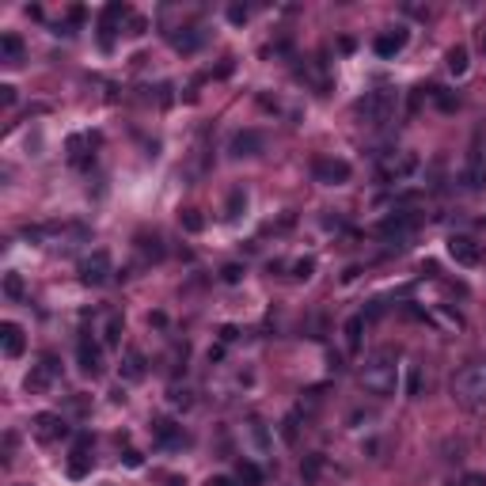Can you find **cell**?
<instances>
[{"label":"cell","instance_id":"ee69618b","mask_svg":"<svg viewBox=\"0 0 486 486\" xmlns=\"http://www.w3.org/2000/svg\"><path fill=\"white\" fill-rule=\"evenodd\" d=\"M167 486H186L183 479H175V475H171V479H167Z\"/></svg>","mask_w":486,"mask_h":486},{"label":"cell","instance_id":"1f68e13d","mask_svg":"<svg viewBox=\"0 0 486 486\" xmlns=\"http://www.w3.org/2000/svg\"><path fill=\"white\" fill-rule=\"evenodd\" d=\"M429 96L437 99V107H441V110H452L456 107V99L448 96V88H429Z\"/></svg>","mask_w":486,"mask_h":486},{"label":"cell","instance_id":"7c38bea8","mask_svg":"<svg viewBox=\"0 0 486 486\" xmlns=\"http://www.w3.org/2000/svg\"><path fill=\"white\" fill-rule=\"evenodd\" d=\"M77 361H80V372H84V376H103V350H99V346L91 342V339L80 342Z\"/></svg>","mask_w":486,"mask_h":486},{"label":"cell","instance_id":"5b68a950","mask_svg":"<svg viewBox=\"0 0 486 486\" xmlns=\"http://www.w3.org/2000/svg\"><path fill=\"white\" fill-rule=\"evenodd\" d=\"M315 183H323V186H342V183H350V164L346 160H339V156H320L315 160Z\"/></svg>","mask_w":486,"mask_h":486},{"label":"cell","instance_id":"4316f807","mask_svg":"<svg viewBox=\"0 0 486 486\" xmlns=\"http://www.w3.org/2000/svg\"><path fill=\"white\" fill-rule=\"evenodd\" d=\"M4 293L12 296V301H23V277L15 274V270H12V274H4Z\"/></svg>","mask_w":486,"mask_h":486},{"label":"cell","instance_id":"e0dca14e","mask_svg":"<svg viewBox=\"0 0 486 486\" xmlns=\"http://www.w3.org/2000/svg\"><path fill=\"white\" fill-rule=\"evenodd\" d=\"M65 433H69V426H65L58 414H39L34 418V437H39V441H58V437H65Z\"/></svg>","mask_w":486,"mask_h":486},{"label":"cell","instance_id":"7a4b0ae2","mask_svg":"<svg viewBox=\"0 0 486 486\" xmlns=\"http://www.w3.org/2000/svg\"><path fill=\"white\" fill-rule=\"evenodd\" d=\"M452 395L460 399L464 407H471V410L486 407V361L464 364V369L456 372L452 376Z\"/></svg>","mask_w":486,"mask_h":486},{"label":"cell","instance_id":"d6986e66","mask_svg":"<svg viewBox=\"0 0 486 486\" xmlns=\"http://www.w3.org/2000/svg\"><path fill=\"white\" fill-rule=\"evenodd\" d=\"M464 186H467V190H486V160H482L479 152H471V156H467Z\"/></svg>","mask_w":486,"mask_h":486},{"label":"cell","instance_id":"8d00e7d4","mask_svg":"<svg viewBox=\"0 0 486 486\" xmlns=\"http://www.w3.org/2000/svg\"><path fill=\"white\" fill-rule=\"evenodd\" d=\"M0 103H4V107H12V103H15V88H12V84H0Z\"/></svg>","mask_w":486,"mask_h":486},{"label":"cell","instance_id":"ac0fdd59","mask_svg":"<svg viewBox=\"0 0 486 486\" xmlns=\"http://www.w3.org/2000/svg\"><path fill=\"white\" fill-rule=\"evenodd\" d=\"M202 42H205V31L202 27H183V31H175L171 34V46L179 53H194V50H202Z\"/></svg>","mask_w":486,"mask_h":486},{"label":"cell","instance_id":"5bb4252c","mask_svg":"<svg viewBox=\"0 0 486 486\" xmlns=\"http://www.w3.org/2000/svg\"><path fill=\"white\" fill-rule=\"evenodd\" d=\"M407 27H395V31H384L376 42H372V50L380 53V58H395V53H403V46H407Z\"/></svg>","mask_w":486,"mask_h":486},{"label":"cell","instance_id":"74e56055","mask_svg":"<svg viewBox=\"0 0 486 486\" xmlns=\"http://www.w3.org/2000/svg\"><path fill=\"white\" fill-rule=\"evenodd\" d=\"M121 460H126V467H141V452H137V448H126Z\"/></svg>","mask_w":486,"mask_h":486},{"label":"cell","instance_id":"4fadbf2b","mask_svg":"<svg viewBox=\"0 0 486 486\" xmlns=\"http://www.w3.org/2000/svg\"><path fill=\"white\" fill-rule=\"evenodd\" d=\"M263 148H266V137L258 129H239L232 137V156H258Z\"/></svg>","mask_w":486,"mask_h":486},{"label":"cell","instance_id":"7bdbcfd3","mask_svg":"<svg viewBox=\"0 0 486 486\" xmlns=\"http://www.w3.org/2000/svg\"><path fill=\"white\" fill-rule=\"evenodd\" d=\"M205 486H236V482H232V479H224V475H217V479H209Z\"/></svg>","mask_w":486,"mask_h":486},{"label":"cell","instance_id":"8992f818","mask_svg":"<svg viewBox=\"0 0 486 486\" xmlns=\"http://www.w3.org/2000/svg\"><path fill=\"white\" fill-rule=\"evenodd\" d=\"M110 274H114V266H110L107 251H91V255L80 263V282L84 285H103Z\"/></svg>","mask_w":486,"mask_h":486},{"label":"cell","instance_id":"2e32d148","mask_svg":"<svg viewBox=\"0 0 486 486\" xmlns=\"http://www.w3.org/2000/svg\"><path fill=\"white\" fill-rule=\"evenodd\" d=\"M0 346H4V357H20L23 353V327L20 323H0Z\"/></svg>","mask_w":486,"mask_h":486},{"label":"cell","instance_id":"e575fe53","mask_svg":"<svg viewBox=\"0 0 486 486\" xmlns=\"http://www.w3.org/2000/svg\"><path fill=\"white\" fill-rule=\"evenodd\" d=\"M282 437H285L289 445L296 441V414H289V418H285V426H282Z\"/></svg>","mask_w":486,"mask_h":486},{"label":"cell","instance_id":"f1b7e54d","mask_svg":"<svg viewBox=\"0 0 486 486\" xmlns=\"http://www.w3.org/2000/svg\"><path fill=\"white\" fill-rule=\"evenodd\" d=\"M137 247H141V251H145V255H148V258H164V247H160V236H152V239H148V236H137Z\"/></svg>","mask_w":486,"mask_h":486},{"label":"cell","instance_id":"484cf974","mask_svg":"<svg viewBox=\"0 0 486 486\" xmlns=\"http://www.w3.org/2000/svg\"><path fill=\"white\" fill-rule=\"evenodd\" d=\"M179 224H183L186 232H202V228H205V221H202L198 209H183V213H179Z\"/></svg>","mask_w":486,"mask_h":486},{"label":"cell","instance_id":"44dd1931","mask_svg":"<svg viewBox=\"0 0 486 486\" xmlns=\"http://www.w3.org/2000/svg\"><path fill=\"white\" fill-rule=\"evenodd\" d=\"M118 372H121V380H141L145 376V357L137 350H126V357H121Z\"/></svg>","mask_w":486,"mask_h":486},{"label":"cell","instance_id":"9c48e42d","mask_svg":"<svg viewBox=\"0 0 486 486\" xmlns=\"http://www.w3.org/2000/svg\"><path fill=\"white\" fill-rule=\"evenodd\" d=\"M88 471H91V433H77L72 452H69V475L72 479H84Z\"/></svg>","mask_w":486,"mask_h":486},{"label":"cell","instance_id":"603a6c76","mask_svg":"<svg viewBox=\"0 0 486 486\" xmlns=\"http://www.w3.org/2000/svg\"><path fill=\"white\" fill-rule=\"evenodd\" d=\"M236 479H239V486H263V471H258V464L239 460V467H236Z\"/></svg>","mask_w":486,"mask_h":486},{"label":"cell","instance_id":"52a82bcc","mask_svg":"<svg viewBox=\"0 0 486 486\" xmlns=\"http://www.w3.org/2000/svg\"><path fill=\"white\" fill-rule=\"evenodd\" d=\"M448 255L456 266H479L482 263V247L471 236H448Z\"/></svg>","mask_w":486,"mask_h":486},{"label":"cell","instance_id":"83f0119b","mask_svg":"<svg viewBox=\"0 0 486 486\" xmlns=\"http://www.w3.org/2000/svg\"><path fill=\"white\" fill-rule=\"evenodd\" d=\"M243 209H247V194H243V190H232V198H228V213H224V217L236 221Z\"/></svg>","mask_w":486,"mask_h":486},{"label":"cell","instance_id":"30bf717a","mask_svg":"<svg viewBox=\"0 0 486 486\" xmlns=\"http://www.w3.org/2000/svg\"><path fill=\"white\" fill-rule=\"evenodd\" d=\"M58 376H61V361L53 357V353H42L39 369H34L31 376H27V391H42V388H50Z\"/></svg>","mask_w":486,"mask_h":486},{"label":"cell","instance_id":"d6a6232c","mask_svg":"<svg viewBox=\"0 0 486 486\" xmlns=\"http://www.w3.org/2000/svg\"><path fill=\"white\" fill-rule=\"evenodd\" d=\"M121 339V320L118 315H110V323H107V346H118Z\"/></svg>","mask_w":486,"mask_h":486},{"label":"cell","instance_id":"d590c367","mask_svg":"<svg viewBox=\"0 0 486 486\" xmlns=\"http://www.w3.org/2000/svg\"><path fill=\"white\" fill-rule=\"evenodd\" d=\"M247 15H251V12H247L243 4H232V8H228V20H232V23H247Z\"/></svg>","mask_w":486,"mask_h":486},{"label":"cell","instance_id":"f546056e","mask_svg":"<svg viewBox=\"0 0 486 486\" xmlns=\"http://www.w3.org/2000/svg\"><path fill=\"white\" fill-rule=\"evenodd\" d=\"M243 274H247V270H243L239 263H228V266L221 270V277H224L228 285H239V282H243Z\"/></svg>","mask_w":486,"mask_h":486},{"label":"cell","instance_id":"bcb514c9","mask_svg":"<svg viewBox=\"0 0 486 486\" xmlns=\"http://www.w3.org/2000/svg\"><path fill=\"white\" fill-rule=\"evenodd\" d=\"M20 486H23V482H20Z\"/></svg>","mask_w":486,"mask_h":486},{"label":"cell","instance_id":"7402d4cb","mask_svg":"<svg viewBox=\"0 0 486 486\" xmlns=\"http://www.w3.org/2000/svg\"><path fill=\"white\" fill-rule=\"evenodd\" d=\"M361 331H364V315H350L346 320V350L350 353L361 350Z\"/></svg>","mask_w":486,"mask_h":486},{"label":"cell","instance_id":"4dcf8cb0","mask_svg":"<svg viewBox=\"0 0 486 486\" xmlns=\"http://www.w3.org/2000/svg\"><path fill=\"white\" fill-rule=\"evenodd\" d=\"M315 274V258H301V263H293V277H301V282H308V277Z\"/></svg>","mask_w":486,"mask_h":486},{"label":"cell","instance_id":"6da1fadb","mask_svg":"<svg viewBox=\"0 0 486 486\" xmlns=\"http://www.w3.org/2000/svg\"><path fill=\"white\" fill-rule=\"evenodd\" d=\"M361 384L372 395H395L399 384V364H395V350H376L361 369Z\"/></svg>","mask_w":486,"mask_h":486},{"label":"cell","instance_id":"60d3db41","mask_svg":"<svg viewBox=\"0 0 486 486\" xmlns=\"http://www.w3.org/2000/svg\"><path fill=\"white\" fill-rule=\"evenodd\" d=\"M464 486H486V479H482V475H467Z\"/></svg>","mask_w":486,"mask_h":486},{"label":"cell","instance_id":"ffe728a7","mask_svg":"<svg viewBox=\"0 0 486 486\" xmlns=\"http://www.w3.org/2000/svg\"><path fill=\"white\" fill-rule=\"evenodd\" d=\"M0 61L4 65H20L23 61V39L20 34H0Z\"/></svg>","mask_w":486,"mask_h":486},{"label":"cell","instance_id":"f6af8a7d","mask_svg":"<svg viewBox=\"0 0 486 486\" xmlns=\"http://www.w3.org/2000/svg\"><path fill=\"white\" fill-rule=\"evenodd\" d=\"M482 50H486V34H482Z\"/></svg>","mask_w":486,"mask_h":486},{"label":"cell","instance_id":"d4e9b609","mask_svg":"<svg viewBox=\"0 0 486 486\" xmlns=\"http://www.w3.org/2000/svg\"><path fill=\"white\" fill-rule=\"evenodd\" d=\"M407 395L410 399L422 395V369H418V364H410V369H407Z\"/></svg>","mask_w":486,"mask_h":486},{"label":"cell","instance_id":"ab89813d","mask_svg":"<svg viewBox=\"0 0 486 486\" xmlns=\"http://www.w3.org/2000/svg\"><path fill=\"white\" fill-rule=\"evenodd\" d=\"M221 339H224V342H236L239 331H236V327H221Z\"/></svg>","mask_w":486,"mask_h":486},{"label":"cell","instance_id":"9a60e30c","mask_svg":"<svg viewBox=\"0 0 486 486\" xmlns=\"http://www.w3.org/2000/svg\"><path fill=\"white\" fill-rule=\"evenodd\" d=\"M152 437L160 445L167 448H175V445H183L186 437H183V426H175V418H152Z\"/></svg>","mask_w":486,"mask_h":486},{"label":"cell","instance_id":"f35d334b","mask_svg":"<svg viewBox=\"0 0 486 486\" xmlns=\"http://www.w3.org/2000/svg\"><path fill=\"white\" fill-rule=\"evenodd\" d=\"M145 20H141V15H129V34H145Z\"/></svg>","mask_w":486,"mask_h":486},{"label":"cell","instance_id":"836d02e7","mask_svg":"<svg viewBox=\"0 0 486 486\" xmlns=\"http://www.w3.org/2000/svg\"><path fill=\"white\" fill-rule=\"evenodd\" d=\"M320 467H323V460H320V456H312V460H308V464L301 467V475H304V479H308V482H312V479H315V475H320Z\"/></svg>","mask_w":486,"mask_h":486},{"label":"cell","instance_id":"ba28073f","mask_svg":"<svg viewBox=\"0 0 486 486\" xmlns=\"http://www.w3.org/2000/svg\"><path fill=\"white\" fill-rule=\"evenodd\" d=\"M96 145H99V133H72L69 137V164L72 167H88L96 160Z\"/></svg>","mask_w":486,"mask_h":486},{"label":"cell","instance_id":"b9f144b4","mask_svg":"<svg viewBox=\"0 0 486 486\" xmlns=\"http://www.w3.org/2000/svg\"><path fill=\"white\" fill-rule=\"evenodd\" d=\"M171 403H183V407H186V403H190V399H186V391H179V388H175V391H171Z\"/></svg>","mask_w":486,"mask_h":486},{"label":"cell","instance_id":"cb8c5ba5","mask_svg":"<svg viewBox=\"0 0 486 486\" xmlns=\"http://www.w3.org/2000/svg\"><path fill=\"white\" fill-rule=\"evenodd\" d=\"M448 69H452L456 77L467 72V46H452V50H448Z\"/></svg>","mask_w":486,"mask_h":486},{"label":"cell","instance_id":"8fae6325","mask_svg":"<svg viewBox=\"0 0 486 486\" xmlns=\"http://www.w3.org/2000/svg\"><path fill=\"white\" fill-rule=\"evenodd\" d=\"M126 15H129V8H121V4H107V8H103V20H99L103 50H110V42H114V27H118V20H126Z\"/></svg>","mask_w":486,"mask_h":486},{"label":"cell","instance_id":"277c9868","mask_svg":"<svg viewBox=\"0 0 486 486\" xmlns=\"http://www.w3.org/2000/svg\"><path fill=\"white\" fill-rule=\"evenodd\" d=\"M414 228H418V217L414 213H391L388 221H380V236L384 239H391L395 247H407V239L414 236Z\"/></svg>","mask_w":486,"mask_h":486},{"label":"cell","instance_id":"3957f363","mask_svg":"<svg viewBox=\"0 0 486 486\" xmlns=\"http://www.w3.org/2000/svg\"><path fill=\"white\" fill-rule=\"evenodd\" d=\"M395 107H399V91H391V88H376V91H369L361 103H357V114L361 121H369V126H388L391 118H395Z\"/></svg>","mask_w":486,"mask_h":486}]
</instances>
